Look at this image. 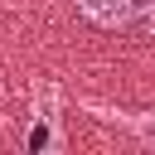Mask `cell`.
Instances as JSON below:
<instances>
[{
  "instance_id": "7a4b0ae2",
  "label": "cell",
  "mask_w": 155,
  "mask_h": 155,
  "mask_svg": "<svg viewBox=\"0 0 155 155\" xmlns=\"http://www.w3.org/2000/svg\"><path fill=\"white\" fill-rule=\"evenodd\" d=\"M121 121H126L140 140H150V145H155V111H136V116H121Z\"/></svg>"
},
{
  "instance_id": "6da1fadb",
  "label": "cell",
  "mask_w": 155,
  "mask_h": 155,
  "mask_svg": "<svg viewBox=\"0 0 155 155\" xmlns=\"http://www.w3.org/2000/svg\"><path fill=\"white\" fill-rule=\"evenodd\" d=\"M97 29H155V0H78Z\"/></svg>"
}]
</instances>
